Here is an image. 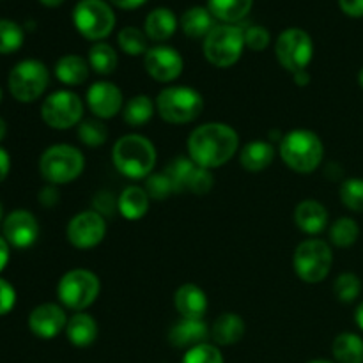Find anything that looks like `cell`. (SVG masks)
<instances>
[{
	"mask_svg": "<svg viewBox=\"0 0 363 363\" xmlns=\"http://www.w3.org/2000/svg\"><path fill=\"white\" fill-rule=\"evenodd\" d=\"M240 147V135L223 123H206L188 137V155L202 169H218L234 158Z\"/></svg>",
	"mask_w": 363,
	"mask_h": 363,
	"instance_id": "cell-1",
	"label": "cell"
},
{
	"mask_svg": "<svg viewBox=\"0 0 363 363\" xmlns=\"http://www.w3.org/2000/svg\"><path fill=\"white\" fill-rule=\"evenodd\" d=\"M112 160L123 176L130 179H147L156 165V147L144 135H124L113 144Z\"/></svg>",
	"mask_w": 363,
	"mask_h": 363,
	"instance_id": "cell-2",
	"label": "cell"
},
{
	"mask_svg": "<svg viewBox=\"0 0 363 363\" xmlns=\"http://www.w3.org/2000/svg\"><path fill=\"white\" fill-rule=\"evenodd\" d=\"M280 156L293 172L311 174L321 167L325 145L311 130H293L280 140Z\"/></svg>",
	"mask_w": 363,
	"mask_h": 363,
	"instance_id": "cell-3",
	"label": "cell"
},
{
	"mask_svg": "<svg viewBox=\"0 0 363 363\" xmlns=\"http://www.w3.org/2000/svg\"><path fill=\"white\" fill-rule=\"evenodd\" d=\"M204 110L202 94L186 85H170L156 98V112L169 124H188L199 119Z\"/></svg>",
	"mask_w": 363,
	"mask_h": 363,
	"instance_id": "cell-4",
	"label": "cell"
},
{
	"mask_svg": "<svg viewBox=\"0 0 363 363\" xmlns=\"http://www.w3.org/2000/svg\"><path fill=\"white\" fill-rule=\"evenodd\" d=\"M85 169L82 151L69 144H55L46 149L39 158V172L46 183L67 184L78 179Z\"/></svg>",
	"mask_w": 363,
	"mask_h": 363,
	"instance_id": "cell-5",
	"label": "cell"
},
{
	"mask_svg": "<svg viewBox=\"0 0 363 363\" xmlns=\"http://www.w3.org/2000/svg\"><path fill=\"white\" fill-rule=\"evenodd\" d=\"M99 291H101L99 277L84 268L64 273L57 284V296L62 307L74 312H84L85 308L91 307L98 300Z\"/></svg>",
	"mask_w": 363,
	"mask_h": 363,
	"instance_id": "cell-6",
	"label": "cell"
},
{
	"mask_svg": "<svg viewBox=\"0 0 363 363\" xmlns=\"http://www.w3.org/2000/svg\"><path fill=\"white\" fill-rule=\"evenodd\" d=\"M204 57L215 67H230L241 59L245 50V30L238 25H216L204 39Z\"/></svg>",
	"mask_w": 363,
	"mask_h": 363,
	"instance_id": "cell-7",
	"label": "cell"
},
{
	"mask_svg": "<svg viewBox=\"0 0 363 363\" xmlns=\"http://www.w3.org/2000/svg\"><path fill=\"white\" fill-rule=\"evenodd\" d=\"M293 266L305 284L323 282L333 266L332 247L323 240L301 241L294 250Z\"/></svg>",
	"mask_w": 363,
	"mask_h": 363,
	"instance_id": "cell-8",
	"label": "cell"
},
{
	"mask_svg": "<svg viewBox=\"0 0 363 363\" xmlns=\"http://www.w3.org/2000/svg\"><path fill=\"white\" fill-rule=\"evenodd\" d=\"M48 84V67L41 60L35 59H27L18 62L11 69L9 80H7L9 92L20 103H32L41 98Z\"/></svg>",
	"mask_w": 363,
	"mask_h": 363,
	"instance_id": "cell-9",
	"label": "cell"
},
{
	"mask_svg": "<svg viewBox=\"0 0 363 363\" xmlns=\"http://www.w3.org/2000/svg\"><path fill=\"white\" fill-rule=\"evenodd\" d=\"M73 21L85 39L99 43L112 34L116 14L105 0H80L74 6Z\"/></svg>",
	"mask_w": 363,
	"mask_h": 363,
	"instance_id": "cell-10",
	"label": "cell"
},
{
	"mask_svg": "<svg viewBox=\"0 0 363 363\" xmlns=\"http://www.w3.org/2000/svg\"><path fill=\"white\" fill-rule=\"evenodd\" d=\"M275 55L280 66L289 73L294 74L298 71H305L314 57V41L311 34L301 28H286L277 38Z\"/></svg>",
	"mask_w": 363,
	"mask_h": 363,
	"instance_id": "cell-11",
	"label": "cell"
},
{
	"mask_svg": "<svg viewBox=\"0 0 363 363\" xmlns=\"http://www.w3.org/2000/svg\"><path fill=\"white\" fill-rule=\"evenodd\" d=\"M41 117L52 130H69L82 123L84 103L74 92L55 91L43 101Z\"/></svg>",
	"mask_w": 363,
	"mask_h": 363,
	"instance_id": "cell-12",
	"label": "cell"
},
{
	"mask_svg": "<svg viewBox=\"0 0 363 363\" xmlns=\"http://www.w3.org/2000/svg\"><path fill=\"white\" fill-rule=\"evenodd\" d=\"M66 236L67 241L74 248H80V250H89V248L98 247L106 236L105 216L96 213L94 209L78 213L67 223Z\"/></svg>",
	"mask_w": 363,
	"mask_h": 363,
	"instance_id": "cell-13",
	"label": "cell"
},
{
	"mask_svg": "<svg viewBox=\"0 0 363 363\" xmlns=\"http://www.w3.org/2000/svg\"><path fill=\"white\" fill-rule=\"evenodd\" d=\"M144 66L149 77L162 84L177 80L184 69V60L181 53L172 46L158 45L149 48L144 55Z\"/></svg>",
	"mask_w": 363,
	"mask_h": 363,
	"instance_id": "cell-14",
	"label": "cell"
},
{
	"mask_svg": "<svg viewBox=\"0 0 363 363\" xmlns=\"http://www.w3.org/2000/svg\"><path fill=\"white\" fill-rule=\"evenodd\" d=\"M4 238L14 248H28L39 236L38 218L27 209H14L2 223Z\"/></svg>",
	"mask_w": 363,
	"mask_h": 363,
	"instance_id": "cell-15",
	"label": "cell"
},
{
	"mask_svg": "<svg viewBox=\"0 0 363 363\" xmlns=\"http://www.w3.org/2000/svg\"><path fill=\"white\" fill-rule=\"evenodd\" d=\"M87 106L98 119H112L123 112L124 98L121 89L112 82H96L87 91Z\"/></svg>",
	"mask_w": 363,
	"mask_h": 363,
	"instance_id": "cell-16",
	"label": "cell"
},
{
	"mask_svg": "<svg viewBox=\"0 0 363 363\" xmlns=\"http://www.w3.org/2000/svg\"><path fill=\"white\" fill-rule=\"evenodd\" d=\"M67 315L60 305L43 303L38 305L28 315V328L35 337L50 340L66 330Z\"/></svg>",
	"mask_w": 363,
	"mask_h": 363,
	"instance_id": "cell-17",
	"label": "cell"
},
{
	"mask_svg": "<svg viewBox=\"0 0 363 363\" xmlns=\"http://www.w3.org/2000/svg\"><path fill=\"white\" fill-rule=\"evenodd\" d=\"M211 330L204 323V319H186L181 318L169 332V342L177 350H191V347L204 344Z\"/></svg>",
	"mask_w": 363,
	"mask_h": 363,
	"instance_id": "cell-18",
	"label": "cell"
},
{
	"mask_svg": "<svg viewBox=\"0 0 363 363\" xmlns=\"http://www.w3.org/2000/svg\"><path fill=\"white\" fill-rule=\"evenodd\" d=\"M174 305L181 318L204 319L208 311V296L195 284H183L174 294Z\"/></svg>",
	"mask_w": 363,
	"mask_h": 363,
	"instance_id": "cell-19",
	"label": "cell"
},
{
	"mask_svg": "<svg viewBox=\"0 0 363 363\" xmlns=\"http://www.w3.org/2000/svg\"><path fill=\"white\" fill-rule=\"evenodd\" d=\"M294 223L305 234H319L328 225V211L318 201H301L294 209Z\"/></svg>",
	"mask_w": 363,
	"mask_h": 363,
	"instance_id": "cell-20",
	"label": "cell"
},
{
	"mask_svg": "<svg viewBox=\"0 0 363 363\" xmlns=\"http://www.w3.org/2000/svg\"><path fill=\"white\" fill-rule=\"evenodd\" d=\"M98 323L85 312H74L66 325V335L73 346L89 347L98 339Z\"/></svg>",
	"mask_w": 363,
	"mask_h": 363,
	"instance_id": "cell-21",
	"label": "cell"
},
{
	"mask_svg": "<svg viewBox=\"0 0 363 363\" xmlns=\"http://www.w3.org/2000/svg\"><path fill=\"white\" fill-rule=\"evenodd\" d=\"M275 160V147L266 140H252L243 145L240 163L247 172H262Z\"/></svg>",
	"mask_w": 363,
	"mask_h": 363,
	"instance_id": "cell-22",
	"label": "cell"
},
{
	"mask_svg": "<svg viewBox=\"0 0 363 363\" xmlns=\"http://www.w3.org/2000/svg\"><path fill=\"white\" fill-rule=\"evenodd\" d=\"M149 204H151V199H149L145 188L135 186V184L124 188L117 197V211L126 220L144 218L145 213L149 211Z\"/></svg>",
	"mask_w": 363,
	"mask_h": 363,
	"instance_id": "cell-23",
	"label": "cell"
},
{
	"mask_svg": "<svg viewBox=\"0 0 363 363\" xmlns=\"http://www.w3.org/2000/svg\"><path fill=\"white\" fill-rule=\"evenodd\" d=\"M245 335V321L238 314L225 312L218 315L211 326V337L218 346H234Z\"/></svg>",
	"mask_w": 363,
	"mask_h": 363,
	"instance_id": "cell-24",
	"label": "cell"
},
{
	"mask_svg": "<svg viewBox=\"0 0 363 363\" xmlns=\"http://www.w3.org/2000/svg\"><path fill=\"white\" fill-rule=\"evenodd\" d=\"M89 62L80 55H64L57 60L55 64V77L57 80L62 82L64 85L77 87L82 85L89 78Z\"/></svg>",
	"mask_w": 363,
	"mask_h": 363,
	"instance_id": "cell-25",
	"label": "cell"
},
{
	"mask_svg": "<svg viewBox=\"0 0 363 363\" xmlns=\"http://www.w3.org/2000/svg\"><path fill=\"white\" fill-rule=\"evenodd\" d=\"M177 28V18L167 7H158V9L151 11L145 18V35L152 41H167L172 38L174 32Z\"/></svg>",
	"mask_w": 363,
	"mask_h": 363,
	"instance_id": "cell-26",
	"label": "cell"
},
{
	"mask_svg": "<svg viewBox=\"0 0 363 363\" xmlns=\"http://www.w3.org/2000/svg\"><path fill=\"white\" fill-rule=\"evenodd\" d=\"M181 27H183V32L188 38L206 39V35L216 27L215 16H213L208 7H190L181 18Z\"/></svg>",
	"mask_w": 363,
	"mask_h": 363,
	"instance_id": "cell-27",
	"label": "cell"
},
{
	"mask_svg": "<svg viewBox=\"0 0 363 363\" xmlns=\"http://www.w3.org/2000/svg\"><path fill=\"white\" fill-rule=\"evenodd\" d=\"M335 363H363V339L358 333L344 332L332 344Z\"/></svg>",
	"mask_w": 363,
	"mask_h": 363,
	"instance_id": "cell-28",
	"label": "cell"
},
{
	"mask_svg": "<svg viewBox=\"0 0 363 363\" xmlns=\"http://www.w3.org/2000/svg\"><path fill=\"white\" fill-rule=\"evenodd\" d=\"M156 103L147 94H137L126 101L123 108V119L128 126L140 128L155 116Z\"/></svg>",
	"mask_w": 363,
	"mask_h": 363,
	"instance_id": "cell-29",
	"label": "cell"
},
{
	"mask_svg": "<svg viewBox=\"0 0 363 363\" xmlns=\"http://www.w3.org/2000/svg\"><path fill=\"white\" fill-rule=\"evenodd\" d=\"M254 0H208V9L216 20L234 25L250 13Z\"/></svg>",
	"mask_w": 363,
	"mask_h": 363,
	"instance_id": "cell-30",
	"label": "cell"
},
{
	"mask_svg": "<svg viewBox=\"0 0 363 363\" xmlns=\"http://www.w3.org/2000/svg\"><path fill=\"white\" fill-rule=\"evenodd\" d=\"M117 64H119V57L108 43L99 41L89 50V66L98 74H103V77L112 74L117 69Z\"/></svg>",
	"mask_w": 363,
	"mask_h": 363,
	"instance_id": "cell-31",
	"label": "cell"
},
{
	"mask_svg": "<svg viewBox=\"0 0 363 363\" xmlns=\"http://www.w3.org/2000/svg\"><path fill=\"white\" fill-rule=\"evenodd\" d=\"M358 238H360V227H358L357 220L350 218V216L335 220L330 227V241L339 248L353 247Z\"/></svg>",
	"mask_w": 363,
	"mask_h": 363,
	"instance_id": "cell-32",
	"label": "cell"
},
{
	"mask_svg": "<svg viewBox=\"0 0 363 363\" xmlns=\"http://www.w3.org/2000/svg\"><path fill=\"white\" fill-rule=\"evenodd\" d=\"M195 169H197V163L191 162L190 158H176L167 165L165 174L172 183L174 194L188 191V184H190Z\"/></svg>",
	"mask_w": 363,
	"mask_h": 363,
	"instance_id": "cell-33",
	"label": "cell"
},
{
	"mask_svg": "<svg viewBox=\"0 0 363 363\" xmlns=\"http://www.w3.org/2000/svg\"><path fill=\"white\" fill-rule=\"evenodd\" d=\"M147 39L149 38L145 35V32H142L137 27H124L119 32V35H117V43H119L121 50L131 57L145 55L147 53Z\"/></svg>",
	"mask_w": 363,
	"mask_h": 363,
	"instance_id": "cell-34",
	"label": "cell"
},
{
	"mask_svg": "<svg viewBox=\"0 0 363 363\" xmlns=\"http://www.w3.org/2000/svg\"><path fill=\"white\" fill-rule=\"evenodd\" d=\"M333 294L342 303H353L362 294V280L357 273H340L333 282Z\"/></svg>",
	"mask_w": 363,
	"mask_h": 363,
	"instance_id": "cell-35",
	"label": "cell"
},
{
	"mask_svg": "<svg viewBox=\"0 0 363 363\" xmlns=\"http://www.w3.org/2000/svg\"><path fill=\"white\" fill-rule=\"evenodd\" d=\"M340 202L344 208L353 213H363V179L362 177H350L342 181L339 188Z\"/></svg>",
	"mask_w": 363,
	"mask_h": 363,
	"instance_id": "cell-36",
	"label": "cell"
},
{
	"mask_svg": "<svg viewBox=\"0 0 363 363\" xmlns=\"http://www.w3.org/2000/svg\"><path fill=\"white\" fill-rule=\"evenodd\" d=\"M78 138L87 147H99L108 138V128L99 119H87L78 124Z\"/></svg>",
	"mask_w": 363,
	"mask_h": 363,
	"instance_id": "cell-37",
	"label": "cell"
},
{
	"mask_svg": "<svg viewBox=\"0 0 363 363\" xmlns=\"http://www.w3.org/2000/svg\"><path fill=\"white\" fill-rule=\"evenodd\" d=\"M23 28L11 20H0V53H13L23 45Z\"/></svg>",
	"mask_w": 363,
	"mask_h": 363,
	"instance_id": "cell-38",
	"label": "cell"
},
{
	"mask_svg": "<svg viewBox=\"0 0 363 363\" xmlns=\"http://www.w3.org/2000/svg\"><path fill=\"white\" fill-rule=\"evenodd\" d=\"M181 363H223V354L216 346L204 342L188 350Z\"/></svg>",
	"mask_w": 363,
	"mask_h": 363,
	"instance_id": "cell-39",
	"label": "cell"
},
{
	"mask_svg": "<svg viewBox=\"0 0 363 363\" xmlns=\"http://www.w3.org/2000/svg\"><path fill=\"white\" fill-rule=\"evenodd\" d=\"M145 191H147L149 199H152V201H165L170 194H174V188L169 176L165 172H160L151 174L145 179Z\"/></svg>",
	"mask_w": 363,
	"mask_h": 363,
	"instance_id": "cell-40",
	"label": "cell"
},
{
	"mask_svg": "<svg viewBox=\"0 0 363 363\" xmlns=\"http://www.w3.org/2000/svg\"><path fill=\"white\" fill-rule=\"evenodd\" d=\"M269 39H272L269 32L261 25H254V27H248L245 30V46L254 50V52H262V50L268 48Z\"/></svg>",
	"mask_w": 363,
	"mask_h": 363,
	"instance_id": "cell-41",
	"label": "cell"
},
{
	"mask_svg": "<svg viewBox=\"0 0 363 363\" xmlns=\"http://www.w3.org/2000/svg\"><path fill=\"white\" fill-rule=\"evenodd\" d=\"M213 188V174L211 170L202 169L197 165L194 176H191L190 184H188V191L197 195H206Z\"/></svg>",
	"mask_w": 363,
	"mask_h": 363,
	"instance_id": "cell-42",
	"label": "cell"
},
{
	"mask_svg": "<svg viewBox=\"0 0 363 363\" xmlns=\"http://www.w3.org/2000/svg\"><path fill=\"white\" fill-rule=\"evenodd\" d=\"M92 209L99 213L101 216H110L117 211V199H113V194L101 190L92 199Z\"/></svg>",
	"mask_w": 363,
	"mask_h": 363,
	"instance_id": "cell-43",
	"label": "cell"
},
{
	"mask_svg": "<svg viewBox=\"0 0 363 363\" xmlns=\"http://www.w3.org/2000/svg\"><path fill=\"white\" fill-rule=\"evenodd\" d=\"M16 303V291L7 280L0 279V315L9 314Z\"/></svg>",
	"mask_w": 363,
	"mask_h": 363,
	"instance_id": "cell-44",
	"label": "cell"
},
{
	"mask_svg": "<svg viewBox=\"0 0 363 363\" xmlns=\"http://www.w3.org/2000/svg\"><path fill=\"white\" fill-rule=\"evenodd\" d=\"M344 14L351 18H363V0H339Z\"/></svg>",
	"mask_w": 363,
	"mask_h": 363,
	"instance_id": "cell-45",
	"label": "cell"
},
{
	"mask_svg": "<svg viewBox=\"0 0 363 363\" xmlns=\"http://www.w3.org/2000/svg\"><path fill=\"white\" fill-rule=\"evenodd\" d=\"M39 202H41L43 206H46V208L55 206L57 202H59V191H57V188L53 186V184H48V186L43 188V190L39 191Z\"/></svg>",
	"mask_w": 363,
	"mask_h": 363,
	"instance_id": "cell-46",
	"label": "cell"
},
{
	"mask_svg": "<svg viewBox=\"0 0 363 363\" xmlns=\"http://www.w3.org/2000/svg\"><path fill=\"white\" fill-rule=\"evenodd\" d=\"M9 170H11L9 152H7L4 147H0V183L6 181V177L9 176Z\"/></svg>",
	"mask_w": 363,
	"mask_h": 363,
	"instance_id": "cell-47",
	"label": "cell"
},
{
	"mask_svg": "<svg viewBox=\"0 0 363 363\" xmlns=\"http://www.w3.org/2000/svg\"><path fill=\"white\" fill-rule=\"evenodd\" d=\"M9 247L11 245L7 243L6 238L0 236V272H2L7 266V262H9Z\"/></svg>",
	"mask_w": 363,
	"mask_h": 363,
	"instance_id": "cell-48",
	"label": "cell"
},
{
	"mask_svg": "<svg viewBox=\"0 0 363 363\" xmlns=\"http://www.w3.org/2000/svg\"><path fill=\"white\" fill-rule=\"evenodd\" d=\"M110 2L113 4V6H117L119 9H137V7H140L142 4H145L147 0H110Z\"/></svg>",
	"mask_w": 363,
	"mask_h": 363,
	"instance_id": "cell-49",
	"label": "cell"
},
{
	"mask_svg": "<svg viewBox=\"0 0 363 363\" xmlns=\"http://www.w3.org/2000/svg\"><path fill=\"white\" fill-rule=\"evenodd\" d=\"M294 78V84L300 85V87H305L307 84H311V74H308V71H298V73L293 74Z\"/></svg>",
	"mask_w": 363,
	"mask_h": 363,
	"instance_id": "cell-50",
	"label": "cell"
},
{
	"mask_svg": "<svg viewBox=\"0 0 363 363\" xmlns=\"http://www.w3.org/2000/svg\"><path fill=\"white\" fill-rule=\"evenodd\" d=\"M354 323H357V326L362 330V333H363V301L358 305L357 311H354Z\"/></svg>",
	"mask_w": 363,
	"mask_h": 363,
	"instance_id": "cell-51",
	"label": "cell"
},
{
	"mask_svg": "<svg viewBox=\"0 0 363 363\" xmlns=\"http://www.w3.org/2000/svg\"><path fill=\"white\" fill-rule=\"evenodd\" d=\"M39 2L46 7H59V6H62L64 0H39Z\"/></svg>",
	"mask_w": 363,
	"mask_h": 363,
	"instance_id": "cell-52",
	"label": "cell"
},
{
	"mask_svg": "<svg viewBox=\"0 0 363 363\" xmlns=\"http://www.w3.org/2000/svg\"><path fill=\"white\" fill-rule=\"evenodd\" d=\"M6 133H7V124H6V121H4L2 117H0V142L4 140Z\"/></svg>",
	"mask_w": 363,
	"mask_h": 363,
	"instance_id": "cell-53",
	"label": "cell"
},
{
	"mask_svg": "<svg viewBox=\"0 0 363 363\" xmlns=\"http://www.w3.org/2000/svg\"><path fill=\"white\" fill-rule=\"evenodd\" d=\"M358 85L363 89V67L360 69V73H358Z\"/></svg>",
	"mask_w": 363,
	"mask_h": 363,
	"instance_id": "cell-54",
	"label": "cell"
},
{
	"mask_svg": "<svg viewBox=\"0 0 363 363\" xmlns=\"http://www.w3.org/2000/svg\"><path fill=\"white\" fill-rule=\"evenodd\" d=\"M308 363H335V362H330V360H323V358H318V360H312Z\"/></svg>",
	"mask_w": 363,
	"mask_h": 363,
	"instance_id": "cell-55",
	"label": "cell"
},
{
	"mask_svg": "<svg viewBox=\"0 0 363 363\" xmlns=\"http://www.w3.org/2000/svg\"><path fill=\"white\" fill-rule=\"evenodd\" d=\"M0 222H2V204H0Z\"/></svg>",
	"mask_w": 363,
	"mask_h": 363,
	"instance_id": "cell-56",
	"label": "cell"
},
{
	"mask_svg": "<svg viewBox=\"0 0 363 363\" xmlns=\"http://www.w3.org/2000/svg\"><path fill=\"white\" fill-rule=\"evenodd\" d=\"M0 101H2V89H0Z\"/></svg>",
	"mask_w": 363,
	"mask_h": 363,
	"instance_id": "cell-57",
	"label": "cell"
}]
</instances>
